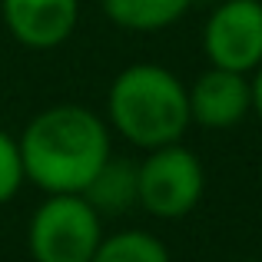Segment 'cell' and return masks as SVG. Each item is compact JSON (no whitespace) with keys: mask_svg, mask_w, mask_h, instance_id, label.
Returning a JSON list of instances; mask_svg holds the SVG:
<instances>
[{"mask_svg":"<svg viewBox=\"0 0 262 262\" xmlns=\"http://www.w3.org/2000/svg\"><path fill=\"white\" fill-rule=\"evenodd\" d=\"M103 236V216L80 192L43 196L27 226L33 262H90Z\"/></svg>","mask_w":262,"mask_h":262,"instance_id":"3","label":"cell"},{"mask_svg":"<svg viewBox=\"0 0 262 262\" xmlns=\"http://www.w3.org/2000/svg\"><path fill=\"white\" fill-rule=\"evenodd\" d=\"M136 183H140V209L156 219H183L203 203L206 169L203 160L183 143L149 149L136 163Z\"/></svg>","mask_w":262,"mask_h":262,"instance_id":"4","label":"cell"},{"mask_svg":"<svg viewBox=\"0 0 262 262\" xmlns=\"http://www.w3.org/2000/svg\"><path fill=\"white\" fill-rule=\"evenodd\" d=\"M90 262H173V259H169V249L160 236L146 229H120L103 236V243L96 246Z\"/></svg>","mask_w":262,"mask_h":262,"instance_id":"10","label":"cell"},{"mask_svg":"<svg viewBox=\"0 0 262 262\" xmlns=\"http://www.w3.org/2000/svg\"><path fill=\"white\" fill-rule=\"evenodd\" d=\"M0 17L24 50L47 53L77 33L80 0H0Z\"/></svg>","mask_w":262,"mask_h":262,"instance_id":"6","label":"cell"},{"mask_svg":"<svg viewBox=\"0 0 262 262\" xmlns=\"http://www.w3.org/2000/svg\"><path fill=\"white\" fill-rule=\"evenodd\" d=\"M249 90H252V113L262 120V67L249 73Z\"/></svg>","mask_w":262,"mask_h":262,"instance_id":"12","label":"cell"},{"mask_svg":"<svg viewBox=\"0 0 262 262\" xmlns=\"http://www.w3.org/2000/svg\"><path fill=\"white\" fill-rule=\"evenodd\" d=\"M209 67L249 77L262 67V0H219L203 24Z\"/></svg>","mask_w":262,"mask_h":262,"instance_id":"5","label":"cell"},{"mask_svg":"<svg viewBox=\"0 0 262 262\" xmlns=\"http://www.w3.org/2000/svg\"><path fill=\"white\" fill-rule=\"evenodd\" d=\"M24 183H27V176H24V160H20L17 136L0 129V206L17 199V192L24 189Z\"/></svg>","mask_w":262,"mask_h":262,"instance_id":"11","label":"cell"},{"mask_svg":"<svg viewBox=\"0 0 262 262\" xmlns=\"http://www.w3.org/2000/svg\"><path fill=\"white\" fill-rule=\"evenodd\" d=\"M24 176L43 196L83 192L100 166L113 156V133L96 110L53 103L30 116L17 136Z\"/></svg>","mask_w":262,"mask_h":262,"instance_id":"1","label":"cell"},{"mask_svg":"<svg viewBox=\"0 0 262 262\" xmlns=\"http://www.w3.org/2000/svg\"><path fill=\"white\" fill-rule=\"evenodd\" d=\"M196 0H100L113 27L126 33H160L176 27Z\"/></svg>","mask_w":262,"mask_h":262,"instance_id":"9","label":"cell"},{"mask_svg":"<svg viewBox=\"0 0 262 262\" xmlns=\"http://www.w3.org/2000/svg\"><path fill=\"white\" fill-rule=\"evenodd\" d=\"M189 123L223 133L252 113V90L246 73H232L223 67H206L189 86Z\"/></svg>","mask_w":262,"mask_h":262,"instance_id":"7","label":"cell"},{"mask_svg":"<svg viewBox=\"0 0 262 262\" xmlns=\"http://www.w3.org/2000/svg\"><path fill=\"white\" fill-rule=\"evenodd\" d=\"M80 196L100 212L103 219L126 216L133 206H140V183H136V163L126 156H110L100 166V173L90 179V186Z\"/></svg>","mask_w":262,"mask_h":262,"instance_id":"8","label":"cell"},{"mask_svg":"<svg viewBox=\"0 0 262 262\" xmlns=\"http://www.w3.org/2000/svg\"><path fill=\"white\" fill-rule=\"evenodd\" d=\"M106 126L143 153L183 143L192 126L189 90L163 63H129L106 90Z\"/></svg>","mask_w":262,"mask_h":262,"instance_id":"2","label":"cell"}]
</instances>
